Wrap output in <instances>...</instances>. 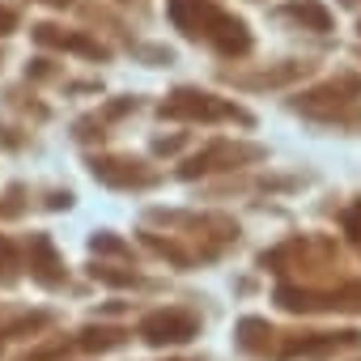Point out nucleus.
<instances>
[{"instance_id": "obj_2", "label": "nucleus", "mask_w": 361, "mask_h": 361, "mask_svg": "<svg viewBox=\"0 0 361 361\" xmlns=\"http://www.w3.org/2000/svg\"><path fill=\"white\" fill-rule=\"evenodd\" d=\"M289 18H302V22H310L314 30H327V26H331L319 5H289Z\"/></svg>"}, {"instance_id": "obj_1", "label": "nucleus", "mask_w": 361, "mask_h": 361, "mask_svg": "<svg viewBox=\"0 0 361 361\" xmlns=\"http://www.w3.org/2000/svg\"><path fill=\"white\" fill-rule=\"evenodd\" d=\"M145 340H153V344H183V340H192L196 336V323L188 319V314H153V319H145Z\"/></svg>"}, {"instance_id": "obj_3", "label": "nucleus", "mask_w": 361, "mask_h": 361, "mask_svg": "<svg viewBox=\"0 0 361 361\" xmlns=\"http://www.w3.org/2000/svg\"><path fill=\"white\" fill-rule=\"evenodd\" d=\"M9 30H13V13L0 9V35H9Z\"/></svg>"}]
</instances>
